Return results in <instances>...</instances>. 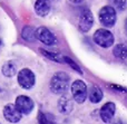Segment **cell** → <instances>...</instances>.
I'll use <instances>...</instances> for the list:
<instances>
[{"instance_id":"cell-17","label":"cell","mask_w":127,"mask_h":124,"mask_svg":"<svg viewBox=\"0 0 127 124\" xmlns=\"http://www.w3.org/2000/svg\"><path fill=\"white\" fill-rule=\"evenodd\" d=\"M39 50H40V53H41L46 58H48V59L53 60V62H56V63H59V64L64 63V58L59 55V54L54 53V51H50V50H47V49H45V48H40Z\"/></svg>"},{"instance_id":"cell-6","label":"cell","mask_w":127,"mask_h":124,"mask_svg":"<svg viewBox=\"0 0 127 124\" xmlns=\"http://www.w3.org/2000/svg\"><path fill=\"white\" fill-rule=\"evenodd\" d=\"M94 25V16L88 8H84L80 11L78 20V28L81 33H88Z\"/></svg>"},{"instance_id":"cell-4","label":"cell","mask_w":127,"mask_h":124,"mask_svg":"<svg viewBox=\"0 0 127 124\" xmlns=\"http://www.w3.org/2000/svg\"><path fill=\"white\" fill-rule=\"evenodd\" d=\"M70 92H71L72 98L78 104H83L86 102L88 97V87L86 83L81 80H76L70 85Z\"/></svg>"},{"instance_id":"cell-2","label":"cell","mask_w":127,"mask_h":124,"mask_svg":"<svg viewBox=\"0 0 127 124\" xmlns=\"http://www.w3.org/2000/svg\"><path fill=\"white\" fill-rule=\"evenodd\" d=\"M94 42L100 48H110L114 46L115 36L110 30L106 28H99L93 35Z\"/></svg>"},{"instance_id":"cell-15","label":"cell","mask_w":127,"mask_h":124,"mask_svg":"<svg viewBox=\"0 0 127 124\" xmlns=\"http://www.w3.org/2000/svg\"><path fill=\"white\" fill-rule=\"evenodd\" d=\"M21 38L24 40L28 42H32L35 40H37V37H36V29L33 28L32 26H24L21 29Z\"/></svg>"},{"instance_id":"cell-3","label":"cell","mask_w":127,"mask_h":124,"mask_svg":"<svg viewBox=\"0 0 127 124\" xmlns=\"http://www.w3.org/2000/svg\"><path fill=\"white\" fill-rule=\"evenodd\" d=\"M98 19L99 22L106 28H110V27L115 26L117 21L116 9L112 4H106V6L101 7L98 11Z\"/></svg>"},{"instance_id":"cell-24","label":"cell","mask_w":127,"mask_h":124,"mask_svg":"<svg viewBox=\"0 0 127 124\" xmlns=\"http://www.w3.org/2000/svg\"><path fill=\"white\" fill-rule=\"evenodd\" d=\"M0 46H2V39L0 38Z\"/></svg>"},{"instance_id":"cell-5","label":"cell","mask_w":127,"mask_h":124,"mask_svg":"<svg viewBox=\"0 0 127 124\" xmlns=\"http://www.w3.org/2000/svg\"><path fill=\"white\" fill-rule=\"evenodd\" d=\"M17 82L24 89H31L36 85V75L30 68H22L17 73Z\"/></svg>"},{"instance_id":"cell-23","label":"cell","mask_w":127,"mask_h":124,"mask_svg":"<svg viewBox=\"0 0 127 124\" xmlns=\"http://www.w3.org/2000/svg\"><path fill=\"white\" fill-rule=\"evenodd\" d=\"M125 33H126V35H127V18H126V20H125Z\"/></svg>"},{"instance_id":"cell-11","label":"cell","mask_w":127,"mask_h":124,"mask_svg":"<svg viewBox=\"0 0 127 124\" xmlns=\"http://www.w3.org/2000/svg\"><path fill=\"white\" fill-rule=\"evenodd\" d=\"M33 9L37 16L39 17H46L51 10L50 0H36L33 4Z\"/></svg>"},{"instance_id":"cell-13","label":"cell","mask_w":127,"mask_h":124,"mask_svg":"<svg viewBox=\"0 0 127 124\" xmlns=\"http://www.w3.org/2000/svg\"><path fill=\"white\" fill-rule=\"evenodd\" d=\"M104 97V92L98 85H94L93 84L92 86L89 87L88 89V100L90 101L94 104H97V103L101 102Z\"/></svg>"},{"instance_id":"cell-14","label":"cell","mask_w":127,"mask_h":124,"mask_svg":"<svg viewBox=\"0 0 127 124\" xmlns=\"http://www.w3.org/2000/svg\"><path fill=\"white\" fill-rule=\"evenodd\" d=\"M1 73L3 76L6 77H13L16 74L18 73L17 72V64L12 60H8L1 67Z\"/></svg>"},{"instance_id":"cell-18","label":"cell","mask_w":127,"mask_h":124,"mask_svg":"<svg viewBox=\"0 0 127 124\" xmlns=\"http://www.w3.org/2000/svg\"><path fill=\"white\" fill-rule=\"evenodd\" d=\"M64 58V63H66V64H68V66H70L72 69H74L75 72H77V73L79 74V75H83V69L79 67V65L77 64L75 60H72L70 57H67V56H63Z\"/></svg>"},{"instance_id":"cell-9","label":"cell","mask_w":127,"mask_h":124,"mask_svg":"<svg viewBox=\"0 0 127 124\" xmlns=\"http://www.w3.org/2000/svg\"><path fill=\"white\" fill-rule=\"evenodd\" d=\"M2 114H3V118L10 123H18L22 119V115H24L18 110L16 104H12V103L4 105L3 110H2Z\"/></svg>"},{"instance_id":"cell-1","label":"cell","mask_w":127,"mask_h":124,"mask_svg":"<svg viewBox=\"0 0 127 124\" xmlns=\"http://www.w3.org/2000/svg\"><path fill=\"white\" fill-rule=\"evenodd\" d=\"M70 84V77L66 72H56L50 78L49 82V88L54 94L63 95L68 91Z\"/></svg>"},{"instance_id":"cell-16","label":"cell","mask_w":127,"mask_h":124,"mask_svg":"<svg viewBox=\"0 0 127 124\" xmlns=\"http://www.w3.org/2000/svg\"><path fill=\"white\" fill-rule=\"evenodd\" d=\"M113 55L118 59H126L127 58V46L124 44H117L113 48Z\"/></svg>"},{"instance_id":"cell-20","label":"cell","mask_w":127,"mask_h":124,"mask_svg":"<svg viewBox=\"0 0 127 124\" xmlns=\"http://www.w3.org/2000/svg\"><path fill=\"white\" fill-rule=\"evenodd\" d=\"M113 7L117 10L124 11L127 7V0H108Z\"/></svg>"},{"instance_id":"cell-12","label":"cell","mask_w":127,"mask_h":124,"mask_svg":"<svg viewBox=\"0 0 127 124\" xmlns=\"http://www.w3.org/2000/svg\"><path fill=\"white\" fill-rule=\"evenodd\" d=\"M57 105H58L59 112L65 114V115L69 114L72 111V109H74V102H72V100L68 95H65V94H63L59 97Z\"/></svg>"},{"instance_id":"cell-10","label":"cell","mask_w":127,"mask_h":124,"mask_svg":"<svg viewBox=\"0 0 127 124\" xmlns=\"http://www.w3.org/2000/svg\"><path fill=\"white\" fill-rule=\"evenodd\" d=\"M115 113H116V104L113 102L105 103L99 110V116L105 123H109L115 116Z\"/></svg>"},{"instance_id":"cell-22","label":"cell","mask_w":127,"mask_h":124,"mask_svg":"<svg viewBox=\"0 0 127 124\" xmlns=\"http://www.w3.org/2000/svg\"><path fill=\"white\" fill-rule=\"evenodd\" d=\"M69 2L72 4H81L84 2V0H69Z\"/></svg>"},{"instance_id":"cell-7","label":"cell","mask_w":127,"mask_h":124,"mask_svg":"<svg viewBox=\"0 0 127 124\" xmlns=\"http://www.w3.org/2000/svg\"><path fill=\"white\" fill-rule=\"evenodd\" d=\"M36 37H37V40L41 41L42 44L47 45V46H53V45L57 44V37L47 27H38L36 29Z\"/></svg>"},{"instance_id":"cell-21","label":"cell","mask_w":127,"mask_h":124,"mask_svg":"<svg viewBox=\"0 0 127 124\" xmlns=\"http://www.w3.org/2000/svg\"><path fill=\"white\" fill-rule=\"evenodd\" d=\"M107 86L109 88H112L113 91L115 92H118V93H126L127 94V88L124 86H121V85H117V84H107Z\"/></svg>"},{"instance_id":"cell-19","label":"cell","mask_w":127,"mask_h":124,"mask_svg":"<svg viewBox=\"0 0 127 124\" xmlns=\"http://www.w3.org/2000/svg\"><path fill=\"white\" fill-rule=\"evenodd\" d=\"M38 122L39 123H54L55 122V116L50 113L40 112L39 115H38Z\"/></svg>"},{"instance_id":"cell-8","label":"cell","mask_w":127,"mask_h":124,"mask_svg":"<svg viewBox=\"0 0 127 124\" xmlns=\"http://www.w3.org/2000/svg\"><path fill=\"white\" fill-rule=\"evenodd\" d=\"M15 104L24 115L30 114L35 107V102L32 101V98L27 95H18L16 97Z\"/></svg>"}]
</instances>
